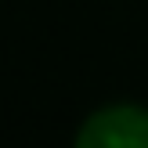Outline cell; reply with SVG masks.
<instances>
[{
    "instance_id": "cell-1",
    "label": "cell",
    "mask_w": 148,
    "mask_h": 148,
    "mask_svg": "<svg viewBox=\"0 0 148 148\" xmlns=\"http://www.w3.org/2000/svg\"><path fill=\"white\" fill-rule=\"evenodd\" d=\"M76 148H148V112L108 108L83 127Z\"/></svg>"
}]
</instances>
